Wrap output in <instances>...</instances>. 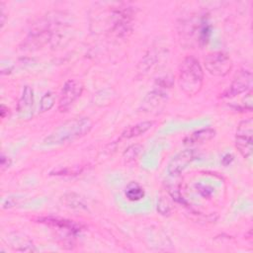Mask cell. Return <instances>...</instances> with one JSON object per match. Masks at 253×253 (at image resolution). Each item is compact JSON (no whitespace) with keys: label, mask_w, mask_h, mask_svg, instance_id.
<instances>
[{"label":"cell","mask_w":253,"mask_h":253,"mask_svg":"<svg viewBox=\"0 0 253 253\" xmlns=\"http://www.w3.org/2000/svg\"><path fill=\"white\" fill-rule=\"evenodd\" d=\"M39 222L58 228L60 230L67 231L71 234H76L80 231V226L78 224H76L72 220L63 219L59 217H42L39 218Z\"/></svg>","instance_id":"obj_11"},{"label":"cell","mask_w":253,"mask_h":253,"mask_svg":"<svg viewBox=\"0 0 253 253\" xmlns=\"http://www.w3.org/2000/svg\"><path fill=\"white\" fill-rule=\"evenodd\" d=\"M134 10L129 6H119L112 10L110 32L116 37H126L131 31Z\"/></svg>","instance_id":"obj_3"},{"label":"cell","mask_w":253,"mask_h":253,"mask_svg":"<svg viewBox=\"0 0 253 253\" xmlns=\"http://www.w3.org/2000/svg\"><path fill=\"white\" fill-rule=\"evenodd\" d=\"M251 85H252L251 71L247 69H240L235 73L229 88L221 95V97L233 98L237 95H240L250 90Z\"/></svg>","instance_id":"obj_7"},{"label":"cell","mask_w":253,"mask_h":253,"mask_svg":"<svg viewBox=\"0 0 253 253\" xmlns=\"http://www.w3.org/2000/svg\"><path fill=\"white\" fill-rule=\"evenodd\" d=\"M156 59V55L152 51H148L138 64V72L142 74L147 72L155 64Z\"/></svg>","instance_id":"obj_15"},{"label":"cell","mask_w":253,"mask_h":253,"mask_svg":"<svg viewBox=\"0 0 253 253\" xmlns=\"http://www.w3.org/2000/svg\"><path fill=\"white\" fill-rule=\"evenodd\" d=\"M83 91V85L81 82L75 79L67 80L61 89L59 100H58V110L60 113L67 112L73 103L81 96Z\"/></svg>","instance_id":"obj_6"},{"label":"cell","mask_w":253,"mask_h":253,"mask_svg":"<svg viewBox=\"0 0 253 253\" xmlns=\"http://www.w3.org/2000/svg\"><path fill=\"white\" fill-rule=\"evenodd\" d=\"M196 159V153L193 149H185L174 155L168 163L167 172L171 176L180 175L188 165Z\"/></svg>","instance_id":"obj_8"},{"label":"cell","mask_w":253,"mask_h":253,"mask_svg":"<svg viewBox=\"0 0 253 253\" xmlns=\"http://www.w3.org/2000/svg\"><path fill=\"white\" fill-rule=\"evenodd\" d=\"M9 114V108L6 107L4 104L1 105V108H0V115H1V118L2 119H5L6 116H8Z\"/></svg>","instance_id":"obj_26"},{"label":"cell","mask_w":253,"mask_h":253,"mask_svg":"<svg viewBox=\"0 0 253 253\" xmlns=\"http://www.w3.org/2000/svg\"><path fill=\"white\" fill-rule=\"evenodd\" d=\"M92 126L93 124L89 118H73L57 126L48 136L44 138L43 144L57 145L73 141L74 139L87 134L91 130Z\"/></svg>","instance_id":"obj_1"},{"label":"cell","mask_w":253,"mask_h":253,"mask_svg":"<svg viewBox=\"0 0 253 253\" xmlns=\"http://www.w3.org/2000/svg\"><path fill=\"white\" fill-rule=\"evenodd\" d=\"M17 113L21 120L29 121L34 113V92L30 86H25L17 104Z\"/></svg>","instance_id":"obj_10"},{"label":"cell","mask_w":253,"mask_h":253,"mask_svg":"<svg viewBox=\"0 0 253 253\" xmlns=\"http://www.w3.org/2000/svg\"><path fill=\"white\" fill-rule=\"evenodd\" d=\"M215 136V130L211 127H206L201 128L193 133H191L189 136H187L184 139L185 144L194 145V144H203L211 139H212Z\"/></svg>","instance_id":"obj_12"},{"label":"cell","mask_w":253,"mask_h":253,"mask_svg":"<svg viewBox=\"0 0 253 253\" xmlns=\"http://www.w3.org/2000/svg\"><path fill=\"white\" fill-rule=\"evenodd\" d=\"M252 135H253V120L245 119L238 124L235 133V147L244 158L252 155Z\"/></svg>","instance_id":"obj_5"},{"label":"cell","mask_w":253,"mask_h":253,"mask_svg":"<svg viewBox=\"0 0 253 253\" xmlns=\"http://www.w3.org/2000/svg\"><path fill=\"white\" fill-rule=\"evenodd\" d=\"M63 201L67 207H70L72 209L86 208V205H85L83 199H81L78 195L73 194V193L65 195L63 198Z\"/></svg>","instance_id":"obj_16"},{"label":"cell","mask_w":253,"mask_h":253,"mask_svg":"<svg viewBox=\"0 0 253 253\" xmlns=\"http://www.w3.org/2000/svg\"><path fill=\"white\" fill-rule=\"evenodd\" d=\"M17 204V199L15 198H8L5 202H3V209H7V208H12L14 206H16Z\"/></svg>","instance_id":"obj_24"},{"label":"cell","mask_w":253,"mask_h":253,"mask_svg":"<svg viewBox=\"0 0 253 253\" xmlns=\"http://www.w3.org/2000/svg\"><path fill=\"white\" fill-rule=\"evenodd\" d=\"M157 211L162 215H169L171 212V206L167 199L161 197L157 202Z\"/></svg>","instance_id":"obj_19"},{"label":"cell","mask_w":253,"mask_h":253,"mask_svg":"<svg viewBox=\"0 0 253 253\" xmlns=\"http://www.w3.org/2000/svg\"><path fill=\"white\" fill-rule=\"evenodd\" d=\"M204 65L210 74L217 77L227 75L232 69V61L223 51H213L207 54L204 57Z\"/></svg>","instance_id":"obj_4"},{"label":"cell","mask_w":253,"mask_h":253,"mask_svg":"<svg viewBox=\"0 0 253 253\" xmlns=\"http://www.w3.org/2000/svg\"><path fill=\"white\" fill-rule=\"evenodd\" d=\"M232 160H233V156H232V154H230V153H226V154L222 157L221 162H222V164H223V165L227 166V165H229V164L232 162Z\"/></svg>","instance_id":"obj_25"},{"label":"cell","mask_w":253,"mask_h":253,"mask_svg":"<svg viewBox=\"0 0 253 253\" xmlns=\"http://www.w3.org/2000/svg\"><path fill=\"white\" fill-rule=\"evenodd\" d=\"M81 172L80 168L76 167H67V168H60L57 170H53L50 172V175H74Z\"/></svg>","instance_id":"obj_21"},{"label":"cell","mask_w":253,"mask_h":253,"mask_svg":"<svg viewBox=\"0 0 253 253\" xmlns=\"http://www.w3.org/2000/svg\"><path fill=\"white\" fill-rule=\"evenodd\" d=\"M141 150H142V146L141 145H139V144H132V145L128 146L125 150V152L123 154V157H124L126 162H127V163L128 162H132V161H134L138 157V155L140 154Z\"/></svg>","instance_id":"obj_17"},{"label":"cell","mask_w":253,"mask_h":253,"mask_svg":"<svg viewBox=\"0 0 253 253\" xmlns=\"http://www.w3.org/2000/svg\"><path fill=\"white\" fill-rule=\"evenodd\" d=\"M1 171L4 172L6 169H8L11 166V159L5 155L4 153L1 154Z\"/></svg>","instance_id":"obj_23"},{"label":"cell","mask_w":253,"mask_h":253,"mask_svg":"<svg viewBox=\"0 0 253 253\" xmlns=\"http://www.w3.org/2000/svg\"><path fill=\"white\" fill-rule=\"evenodd\" d=\"M156 84L162 88H170L174 84V76L170 73L156 79Z\"/></svg>","instance_id":"obj_20"},{"label":"cell","mask_w":253,"mask_h":253,"mask_svg":"<svg viewBox=\"0 0 253 253\" xmlns=\"http://www.w3.org/2000/svg\"><path fill=\"white\" fill-rule=\"evenodd\" d=\"M54 106V95L52 92H46L41 98L40 102V113H45Z\"/></svg>","instance_id":"obj_18"},{"label":"cell","mask_w":253,"mask_h":253,"mask_svg":"<svg viewBox=\"0 0 253 253\" xmlns=\"http://www.w3.org/2000/svg\"><path fill=\"white\" fill-rule=\"evenodd\" d=\"M196 188H197V191L199 192V194L201 196H203L204 198H210L211 195H212V188H211L210 186H207V185H204V184H196Z\"/></svg>","instance_id":"obj_22"},{"label":"cell","mask_w":253,"mask_h":253,"mask_svg":"<svg viewBox=\"0 0 253 253\" xmlns=\"http://www.w3.org/2000/svg\"><path fill=\"white\" fill-rule=\"evenodd\" d=\"M153 125H154L153 121H144V122L137 123L133 126H129L123 131L122 137L128 139V138L142 135L143 133L148 131L153 126Z\"/></svg>","instance_id":"obj_13"},{"label":"cell","mask_w":253,"mask_h":253,"mask_svg":"<svg viewBox=\"0 0 253 253\" xmlns=\"http://www.w3.org/2000/svg\"><path fill=\"white\" fill-rule=\"evenodd\" d=\"M204 83V71L199 60L189 55L179 65L178 84L180 89L188 96L197 95Z\"/></svg>","instance_id":"obj_2"},{"label":"cell","mask_w":253,"mask_h":253,"mask_svg":"<svg viewBox=\"0 0 253 253\" xmlns=\"http://www.w3.org/2000/svg\"><path fill=\"white\" fill-rule=\"evenodd\" d=\"M167 103V94L160 90L149 92L142 100L139 110L143 113H157Z\"/></svg>","instance_id":"obj_9"},{"label":"cell","mask_w":253,"mask_h":253,"mask_svg":"<svg viewBox=\"0 0 253 253\" xmlns=\"http://www.w3.org/2000/svg\"><path fill=\"white\" fill-rule=\"evenodd\" d=\"M126 197L131 202H136L144 197L143 189L135 182H131L126 188Z\"/></svg>","instance_id":"obj_14"}]
</instances>
